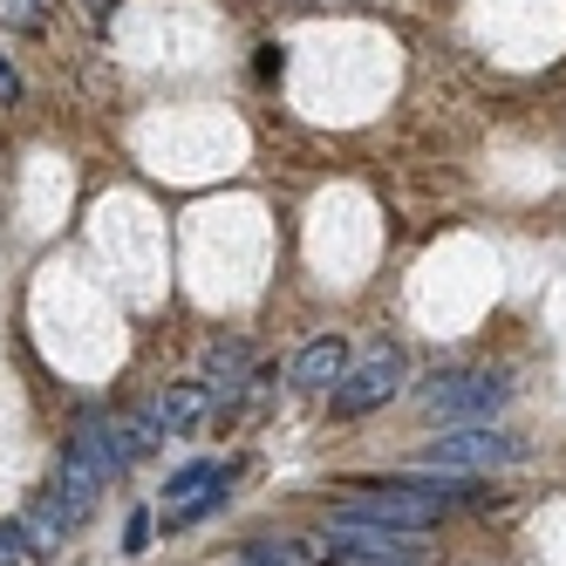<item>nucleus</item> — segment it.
Masks as SVG:
<instances>
[{"mask_svg": "<svg viewBox=\"0 0 566 566\" xmlns=\"http://www.w3.org/2000/svg\"><path fill=\"white\" fill-rule=\"evenodd\" d=\"M109 478H116V471H109L103 443H96V423L83 417V423H75V437H69V451H62V464H55V492H49L62 533H75V525L96 512V499L109 492Z\"/></svg>", "mask_w": 566, "mask_h": 566, "instance_id": "1", "label": "nucleus"}, {"mask_svg": "<svg viewBox=\"0 0 566 566\" xmlns=\"http://www.w3.org/2000/svg\"><path fill=\"white\" fill-rule=\"evenodd\" d=\"M525 458V443L512 430H492V423H458L423 443V471H458V478H478V471H505Z\"/></svg>", "mask_w": 566, "mask_h": 566, "instance_id": "2", "label": "nucleus"}, {"mask_svg": "<svg viewBox=\"0 0 566 566\" xmlns=\"http://www.w3.org/2000/svg\"><path fill=\"white\" fill-rule=\"evenodd\" d=\"M505 396H512V382L492 369H443L423 382V410L451 417V423H492L505 410Z\"/></svg>", "mask_w": 566, "mask_h": 566, "instance_id": "3", "label": "nucleus"}, {"mask_svg": "<svg viewBox=\"0 0 566 566\" xmlns=\"http://www.w3.org/2000/svg\"><path fill=\"white\" fill-rule=\"evenodd\" d=\"M402 396V348H369L361 361H348V376L335 382V410L342 417H369V410H382V402H396Z\"/></svg>", "mask_w": 566, "mask_h": 566, "instance_id": "4", "label": "nucleus"}, {"mask_svg": "<svg viewBox=\"0 0 566 566\" xmlns=\"http://www.w3.org/2000/svg\"><path fill=\"white\" fill-rule=\"evenodd\" d=\"M321 546L361 553V559H417L423 533H410V525H382V518H361V512H335L328 525H321Z\"/></svg>", "mask_w": 566, "mask_h": 566, "instance_id": "5", "label": "nucleus"}, {"mask_svg": "<svg viewBox=\"0 0 566 566\" xmlns=\"http://www.w3.org/2000/svg\"><path fill=\"white\" fill-rule=\"evenodd\" d=\"M206 417H212V389H206V382H165L157 396L137 402V423H144L157 443H165V437H191Z\"/></svg>", "mask_w": 566, "mask_h": 566, "instance_id": "6", "label": "nucleus"}, {"mask_svg": "<svg viewBox=\"0 0 566 566\" xmlns=\"http://www.w3.org/2000/svg\"><path fill=\"white\" fill-rule=\"evenodd\" d=\"M294 389H335L342 376H348V342L342 335H321V342H307L301 355H294Z\"/></svg>", "mask_w": 566, "mask_h": 566, "instance_id": "7", "label": "nucleus"}, {"mask_svg": "<svg viewBox=\"0 0 566 566\" xmlns=\"http://www.w3.org/2000/svg\"><path fill=\"white\" fill-rule=\"evenodd\" d=\"M247 376H253V348L247 342H212L206 361H198V382L206 389H239Z\"/></svg>", "mask_w": 566, "mask_h": 566, "instance_id": "8", "label": "nucleus"}, {"mask_svg": "<svg viewBox=\"0 0 566 566\" xmlns=\"http://www.w3.org/2000/svg\"><path fill=\"white\" fill-rule=\"evenodd\" d=\"M212 484H232V464H212V458H198V464L171 471V484H165V499H171V505H191V499H206Z\"/></svg>", "mask_w": 566, "mask_h": 566, "instance_id": "9", "label": "nucleus"}, {"mask_svg": "<svg viewBox=\"0 0 566 566\" xmlns=\"http://www.w3.org/2000/svg\"><path fill=\"white\" fill-rule=\"evenodd\" d=\"M232 566H314V559H307L301 546H247Z\"/></svg>", "mask_w": 566, "mask_h": 566, "instance_id": "10", "label": "nucleus"}, {"mask_svg": "<svg viewBox=\"0 0 566 566\" xmlns=\"http://www.w3.org/2000/svg\"><path fill=\"white\" fill-rule=\"evenodd\" d=\"M28 559H34L28 533H21V525H0V566H28Z\"/></svg>", "mask_w": 566, "mask_h": 566, "instance_id": "11", "label": "nucleus"}, {"mask_svg": "<svg viewBox=\"0 0 566 566\" xmlns=\"http://www.w3.org/2000/svg\"><path fill=\"white\" fill-rule=\"evenodd\" d=\"M124 553H150V512H130V525H124Z\"/></svg>", "mask_w": 566, "mask_h": 566, "instance_id": "12", "label": "nucleus"}, {"mask_svg": "<svg viewBox=\"0 0 566 566\" xmlns=\"http://www.w3.org/2000/svg\"><path fill=\"white\" fill-rule=\"evenodd\" d=\"M21 103V75H14V62L0 55V109H14Z\"/></svg>", "mask_w": 566, "mask_h": 566, "instance_id": "13", "label": "nucleus"}, {"mask_svg": "<svg viewBox=\"0 0 566 566\" xmlns=\"http://www.w3.org/2000/svg\"><path fill=\"white\" fill-rule=\"evenodd\" d=\"M280 69H287V49H260V75H266V83H280Z\"/></svg>", "mask_w": 566, "mask_h": 566, "instance_id": "14", "label": "nucleus"}, {"mask_svg": "<svg viewBox=\"0 0 566 566\" xmlns=\"http://www.w3.org/2000/svg\"><path fill=\"white\" fill-rule=\"evenodd\" d=\"M90 8H109V0H90Z\"/></svg>", "mask_w": 566, "mask_h": 566, "instance_id": "15", "label": "nucleus"}, {"mask_svg": "<svg viewBox=\"0 0 566 566\" xmlns=\"http://www.w3.org/2000/svg\"><path fill=\"white\" fill-rule=\"evenodd\" d=\"M34 8H49V0H34Z\"/></svg>", "mask_w": 566, "mask_h": 566, "instance_id": "16", "label": "nucleus"}]
</instances>
